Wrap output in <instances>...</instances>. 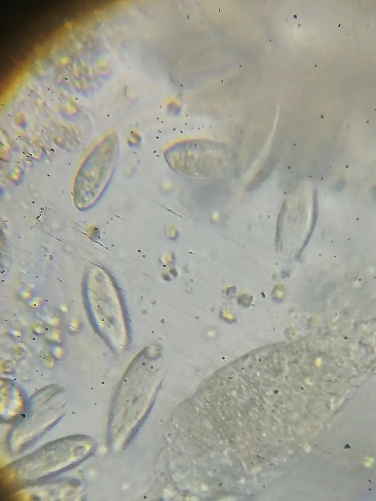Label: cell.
<instances>
[{
  "label": "cell",
  "mask_w": 376,
  "mask_h": 501,
  "mask_svg": "<svg viewBox=\"0 0 376 501\" xmlns=\"http://www.w3.org/2000/svg\"><path fill=\"white\" fill-rule=\"evenodd\" d=\"M117 134L111 132L91 149L74 179L73 195L78 208L91 205L101 196L112 176L118 152Z\"/></svg>",
  "instance_id": "cell-1"
}]
</instances>
